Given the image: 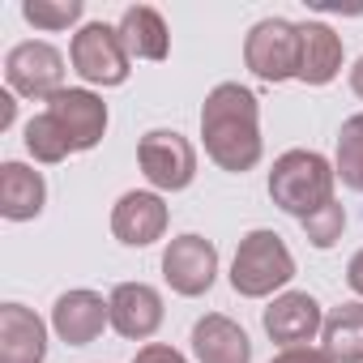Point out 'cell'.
Wrapping results in <instances>:
<instances>
[{
	"instance_id": "cell-14",
	"label": "cell",
	"mask_w": 363,
	"mask_h": 363,
	"mask_svg": "<svg viewBox=\"0 0 363 363\" xmlns=\"http://www.w3.org/2000/svg\"><path fill=\"white\" fill-rule=\"evenodd\" d=\"M43 354H48L43 320L22 303H5L0 308V363H43Z\"/></svg>"
},
{
	"instance_id": "cell-21",
	"label": "cell",
	"mask_w": 363,
	"mask_h": 363,
	"mask_svg": "<svg viewBox=\"0 0 363 363\" xmlns=\"http://www.w3.org/2000/svg\"><path fill=\"white\" fill-rule=\"evenodd\" d=\"M333 171L342 175V184H346V189L363 193V111H359V116H350V120L342 124V133H337V162H333Z\"/></svg>"
},
{
	"instance_id": "cell-9",
	"label": "cell",
	"mask_w": 363,
	"mask_h": 363,
	"mask_svg": "<svg viewBox=\"0 0 363 363\" xmlns=\"http://www.w3.org/2000/svg\"><path fill=\"white\" fill-rule=\"evenodd\" d=\"M48 111L60 120L73 150H94L107 133V103L90 90H60L48 99Z\"/></svg>"
},
{
	"instance_id": "cell-25",
	"label": "cell",
	"mask_w": 363,
	"mask_h": 363,
	"mask_svg": "<svg viewBox=\"0 0 363 363\" xmlns=\"http://www.w3.org/2000/svg\"><path fill=\"white\" fill-rule=\"evenodd\" d=\"M274 363H333L325 350H312V346H291V350H282Z\"/></svg>"
},
{
	"instance_id": "cell-27",
	"label": "cell",
	"mask_w": 363,
	"mask_h": 363,
	"mask_svg": "<svg viewBox=\"0 0 363 363\" xmlns=\"http://www.w3.org/2000/svg\"><path fill=\"white\" fill-rule=\"evenodd\" d=\"M13 124V94H0V133Z\"/></svg>"
},
{
	"instance_id": "cell-1",
	"label": "cell",
	"mask_w": 363,
	"mask_h": 363,
	"mask_svg": "<svg viewBox=\"0 0 363 363\" xmlns=\"http://www.w3.org/2000/svg\"><path fill=\"white\" fill-rule=\"evenodd\" d=\"M201 137L206 154L223 171H252L261 162V124H257V94L240 82H223L210 90L201 107Z\"/></svg>"
},
{
	"instance_id": "cell-26",
	"label": "cell",
	"mask_w": 363,
	"mask_h": 363,
	"mask_svg": "<svg viewBox=\"0 0 363 363\" xmlns=\"http://www.w3.org/2000/svg\"><path fill=\"white\" fill-rule=\"evenodd\" d=\"M346 282H350L354 295H363V248L350 257V265H346Z\"/></svg>"
},
{
	"instance_id": "cell-3",
	"label": "cell",
	"mask_w": 363,
	"mask_h": 363,
	"mask_svg": "<svg viewBox=\"0 0 363 363\" xmlns=\"http://www.w3.org/2000/svg\"><path fill=\"white\" fill-rule=\"evenodd\" d=\"M295 278V257L278 231H248L231 261V286L244 299H265Z\"/></svg>"
},
{
	"instance_id": "cell-7",
	"label": "cell",
	"mask_w": 363,
	"mask_h": 363,
	"mask_svg": "<svg viewBox=\"0 0 363 363\" xmlns=\"http://www.w3.org/2000/svg\"><path fill=\"white\" fill-rule=\"evenodd\" d=\"M5 77H9V90L13 94H26V99H52L60 94L65 86V56L52 48V43H18L9 56H5Z\"/></svg>"
},
{
	"instance_id": "cell-22",
	"label": "cell",
	"mask_w": 363,
	"mask_h": 363,
	"mask_svg": "<svg viewBox=\"0 0 363 363\" xmlns=\"http://www.w3.org/2000/svg\"><path fill=\"white\" fill-rule=\"evenodd\" d=\"M22 18L35 30H65L82 18V0H26Z\"/></svg>"
},
{
	"instance_id": "cell-23",
	"label": "cell",
	"mask_w": 363,
	"mask_h": 363,
	"mask_svg": "<svg viewBox=\"0 0 363 363\" xmlns=\"http://www.w3.org/2000/svg\"><path fill=\"white\" fill-rule=\"evenodd\" d=\"M342 227H346V214L337 201H329L325 210H316L312 218H303V235L312 240V248H333L342 240Z\"/></svg>"
},
{
	"instance_id": "cell-24",
	"label": "cell",
	"mask_w": 363,
	"mask_h": 363,
	"mask_svg": "<svg viewBox=\"0 0 363 363\" xmlns=\"http://www.w3.org/2000/svg\"><path fill=\"white\" fill-rule=\"evenodd\" d=\"M133 363H189V359L179 354V350H171V346H162V342H150V346L137 350Z\"/></svg>"
},
{
	"instance_id": "cell-17",
	"label": "cell",
	"mask_w": 363,
	"mask_h": 363,
	"mask_svg": "<svg viewBox=\"0 0 363 363\" xmlns=\"http://www.w3.org/2000/svg\"><path fill=\"white\" fill-rule=\"evenodd\" d=\"M48 201V184L43 175L30 171L26 162H5L0 167V214L9 223H26L43 210Z\"/></svg>"
},
{
	"instance_id": "cell-12",
	"label": "cell",
	"mask_w": 363,
	"mask_h": 363,
	"mask_svg": "<svg viewBox=\"0 0 363 363\" xmlns=\"http://www.w3.org/2000/svg\"><path fill=\"white\" fill-rule=\"evenodd\" d=\"M107 303H111V329L128 342H145L162 325V299L145 282H120Z\"/></svg>"
},
{
	"instance_id": "cell-28",
	"label": "cell",
	"mask_w": 363,
	"mask_h": 363,
	"mask_svg": "<svg viewBox=\"0 0 363 363\" xmlns=\"http://www.w3.org/2000/svg\"><path fill=\"white\" fill-rule=\"evenodd\" d=\"M350 90L363 99V56H359V60H354V69H350Z\"/></svg>"
},
{
	"instance_id": "cell-6",
	"label": "cell",
	"mask_w": 363,
	"mask_h": 363,
	"mask_svg": "<svg viewBox=\"0 0 363 363\" xmlns=\"http://www.w3.org/2000/svg\"><path fill=\"white\" fill-rule=\"evenodd\" d=\"M73 69L90 82V86H120L128 77V52L120 43V30L107 22H90L73 35Z\"/></svg>"
},
{
	"instance_id": "cell-18",
	"label": "cell",
	"mask_w": 363,
	"mask_h": 363,
	"mask_svg": "<svg viewBox=\"0 0 363 363\" xmlns=\"http://www.w3.org/2000/svg\"><path fill=\"white\" fill-rule=\"evenodd\" d=\"M116 30H120V43H124L128 56H137V60H167L171 35H167V22H162L158 9H150V5L124 9V18H120Z\"/></svg>"
},
{
	"instance_id": "cell-11",
	"label": "cell",
	"mask_w": 363,
	"mask_h": 363,
	"mask_svg": "<svg viewBox=\"0 0 363 363\" xmlns=\"http://www.w3.org/2000/svg\"><path fill=\"white\" fill-rule=\"evenodd\" d=\"M107 325H111V303H103V295L94 291H69L52 308V329L69 346H90Z\"/></svg>"
},
{
	"instance_id": "cell-13",
	"label": "cell",
	"mask_w": 363,
	"mask_h": 363,
	"mask_svg": "<svg viewBox=\"0 0 363 363\" xmlns=\"http://www.w3.org/2000/svg\"><path fill=\"white\" fill-rule=\"evenodd\" d=\"M111 231L128 248H145L167 231V206L158 193H124L111 210Z\"/></svg>"
},
{
	"instance_id": "cell-2",
	"label": "cell",
	"mask_w": 363,
	"mask_h": 363,
	"mask_svg": "<svg viewBox=\"0 0 363 363\" xmlns=\"http://www.w3.org/2000/svg\"><path fill=\"white\" fill-rule=\"evenodd\" d=\"M333 179H337V171L316 150H286L269 171V197L278 210H286L303 223L333 201Z\"/></svg>"
},
{
	"instance_id": "cell-8",
	"label": "cell",
	"mask_w": 363,
	"mask_h": 363,
	"mask_svg": "<svg viewBox=\"0 0 363 363\" xmlns=\"http://www.w3.org/2000/svg\"><path fill=\"white\" fill-rule=\"evenodd\" d=\"M162 278L175 295H206L218 278V248L201 235H179L162 252Z\"/></svg>"
},
{
	"instance_id": "cell-5",
	"label": "cell",
	"mask_w": 363,
	"mask_h": 363,
	"mask_svg": "<svg viewBox=\"0 0 363 363\" xmlns=\"http://www.w3.org/2000/svg\"><path fill=\"white\" fill-rule=\"evenodd\" d=\"M244 60L261 82H291L299 77V26L282 18H265L248 30Z\"/></svg>"
},
{
	"instance_id": "cell-15",
	"label": "cell",
	"mask_w": 363,
	"mask_h": 363,
	"mask_svg": "<svg viewBox=\"0 0 363 363\" xmlns=\"http://www.w3.org/2000/svg\"><path fill=\"white\" fill-rule=\"evenodd\" d=\"M193 354L197 363H252V342L231 316L210 312L193 325Z\"/></svg>"
},
{
	"instance_id": "cell-20",
	"label": "cell",
	"mask_w": 363,
	"mask_h": 363,
	"mask_svg": "<svg viewBox=\"0 0 363 363\" xmlns=\"http://www.w3.org/2000/svg\"><path fill=\"white\" fill-rule=\"evenodd\" d=\"M26 150H30L39 162H65V158L73 154V141H69V133L60 128V120H56L52 111H43V116H35V120L26 124Z\"/></svg>"
},
{
	"instance_id": "cell-16",
	"label": "cell",
	"mask_w": 363,
	"mask_h": 363,
	"mask_svg": "<svg viewBox=\"0 0 363 363\" xmlns=\"http://www.w3.org/2000/svg\"><path fill=\"white\" fill-rule=\"evenodd\" d=\"M337 69H342V39L325 22H303L299 26V82L329 86Z\"/></svg>"
},
{
	"instance_id": "cell-10",
	"label": "cell",
	"mask_w": 363,
	"mask_h": 363,
	"mask_svg": "<svg viewBox=\"0 0 363 363\" xmlns=\"http://www.w3.org/2000/svg\"><path fill=\"white\" fill-rule=\"evenodd\" d=\"M320 329H325V316H320V303L308 291H286L265 308V333L274 342H282L286 350L308 346Z\"/></svg>"
},
{
	"instance_id": "cell-4",
	"label": "cell",
	"mask_w": 363,
	"mask_h": 363,
	"mask_svg": "<svg viewBox=\"0 0 363 363\" xmlns=\"http://www.w3.org/2000/svg\"><path fill=\"white\" fill-rule=\"evenodd\" d=\"M137 162H141L145 179H150L154 189H162V193L189 189L193 175H197V150H193V141L171 133V128L145 133L141 145H137Z\"/></svg>"
},
{
	"instance_id": "cell-19",
	"label": "cell",
	"mask_w": 363,
	"mask_h": 363,
	"mask_svg": "<svg viewBox=\"0 0 363 363\" xmlns=\"http://www.w3.org/2000/svg\"><path fill=\"white\" fill-rule=\"evenodd\" d=\"M325 354L333 363H363V303H342L325 316Z\"/></svg>"
}]
</instances>
